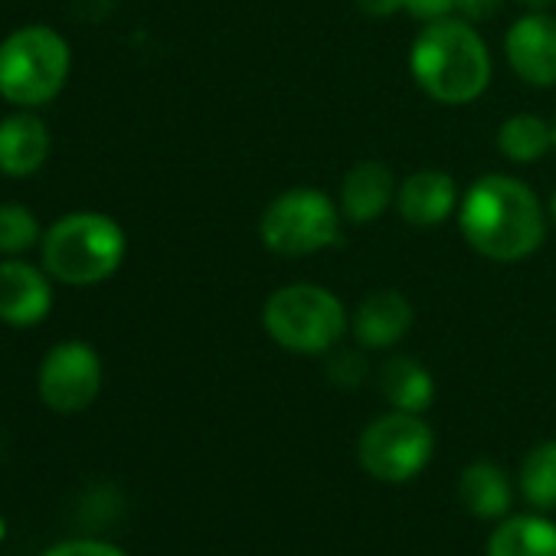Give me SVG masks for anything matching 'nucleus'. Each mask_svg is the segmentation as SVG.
Segmentation results:
<instances>
[{
  "mask_svg": "<svg viewBox=\"0 0 556 556\" xmlns=\"http://www.w3.org/2000/svg\"><path fill=\"white\" fill-rule=\"evenodd\" d=\"M458 223L468 245L494 262L527 258L546 236L533 190L504 174H488L468 187Z\"/></svg>",
  "mask_w": 556,
  "mask_h": 556,
  "instance_id": "1",
  "label": "nucleus"
},
{
  "mask_svg": "<svg viewBox=\"0 0 556 556\" xmlns=\"http://www.w3.org/2000/svg\"><path fill=\"white\" fill-rule=\"evenodd\" d=\"M416 83L445 105L475 102L491 83V56L484 40L465 24L442 17L422 30L409 56Z\"/></svg>",
  "mask_w": 556,
  "mask_h": 556,
  "instance_id": "2",
  "label": "nucleus"
},
{
  "mask_svg": "<svg viewBox=\"0 0 556 556\" xmlns=\"http://www.w3.org/2000/svg\"><path fill=\"white\" fill-rule=\"evenodd\" d=\"M125 258V229L105 213H70L43 239V265L66 286H96Z\"/></svg>",
  "mask_w": 556,
  "mask_h": 556,
  "instance_id": "3",
  "label": "nucleus"
},
{
  "mask_svg": "<svg viewBox=\"0 0 556 556\" xmlns=\"http://www.w3.org/2000/svg\"><path fill=\"white\" fill-rule=\"evenodd\" d=\"M70 43L50 27H24L0 43V96L11 105H43L70 79Z\"/></svg>",
  "mask_w": 556,
  "mask_h": 556,
  "instance_id": "4",
  "label": "nucleus"
},
{
  "mask_svg": "<svg viewBox=\"0 0 556 556\" xmlns=\"http://www.w3.org/2000/svg\"><path fill=\"white\" fill-rule=\"evenodd\" d=\"M262 325L278 348L295 354H321L341 341L348 315L328 289L286 286L265 302Z\"/></svg>",
  "mask_w": 556,
  "mask_h": 556,
  "instance_id": "5",
  "label": "nucleus"
},
{
  "mask_svg": "<svg viewBox=\"0 0 556 556\" xmlns=\"http://www.w3.org/2000/svg\"><path fill=\"white\" fill-rule=\"evenodd\" d=\"M341 213L338 206L308 187L275 197L258 223L262 242L278 255H312L338 242Z\"/></svg>",
  "mask_w": 556,
  "mask_h": 556,
  "instance_id": "6",
  "label": "nucleus"
},
{
  "mask_svg": "<svg viewBox=\"0 0 556 556\" xmlns=\"http://www.w3.org/2000/svg\"><path fill=\"white\" fill-rule=\"evenodd\" d=\"M361 465L380 481H409L432 458V429L413 413H390L361 435Z\"/></svg>",
  "mask_w": 556,
  "mask_h": 556,
  "instance_id": "7",
  "label": "nucleus"
},
{
  "mask_svg": "<svg viewBox=\"0 0 556 556\" xmlns=\"http://www.w3.org/2000/svg\"><path fill=\"white\" fill-rule=\"evenodd\" d=\"M102 390V361L83 341L56 344L40 367V396L50 409L70 416L96 403Z\"/></svg>",
  "mask_w": 556,
  "mask_h": 556,
  "instance_id": "8",
  "label": "nucleus"
},
{
  "mask_svg": "<svg viewBox=\"0 0 556 556\" xmlns=\"http://www.w3.org/2000/svg\"><path fill=\"white\" fill-rule=\"evenodd\" d=\"M507 63L530 86H556V21L543 11L520 17L507 30Z\"/></svg>",
  "mask_w": 556,
  "mask_h": 556,
  "instance_id": "9",
  "label": "nucleus"
},
{
  "mask_svg": "<svg viewBox=\"0 0 556 556\" xmlns=\"http://www.w3.org/2000/svg\"><path fill=\"white\" fill-rule=\"evenodd\" d=\"M50 308L53 289L37 265L17 258L0 262V321L14 328H34L50 315Z\"/></svg>",
  "mask_w": 556,
  "mask_h": 556,
  "instance_id": "10",
  "label": "nucleus"
},
{
  "mask_svg": "<svg viewBox=\"0 0 556 556\" xmlns=\"http://www.w3.org/2000/svg\"><path fill=\"white\" fill-rule=\"evenodd\" d=\"M50 157V131L37 115L17 112L0 122V174L30 177Z\"/></svg>",
  "mask_w": 556,
  "mask_h": 556,
  "instance_id": "11",
  "label": "nucleus"
},
{
  "mask_svg": "<svg viewBox=\"0 0 556 556\" xmlns=\"http://www.w3.org/2000/svg\"><path fill=\"white\" fill-rule=\"evenodd\" d=\"M393 193H396V184H393L390 167L380 161H364L344 177V187H341L344 216L354 223H370L387 213V206L393 203Z\"/></svg>",
  "mask_w": 556,
  "mask_h": 556,
  "instance_id": "12",
  "label": "nucleus"
},
{
  "mask_svg": "<svg viewBox=\"0 0 556 556\" xmlns=\"http://www.w3.org/2000/svg\"><path fill=\"white\" fill-rule=\"evenodd\" d=\"M455 206V180L442 170H419L400 187V213L413 226H435Z\"/></svg>",
  "mask_w": 556,
  "mask_h": 556,
  "instance_id": "13",
  "label": "nucleus"
},
{
  "mask_svg": "<svg viewBox=\"0 0 556 556\" xmlns=\"http://www.w3.org/2000/svg\"><path fill=\"white\" fill-rule=\"evenodd\" d=\"M413 325V305L400 292H377L370 295L357 318H354V334L364 348H390L396 344Z\"/></svg>",
  "mask_w": 556,
  "mask_h": 556,
  "instance_id": "14",
  "label": "nucleus"
},
{
  "mask_svg": "<svg viewBox=\"0 0 556 556\" xmlns=\"http://www.w3.org/2000/svg\"><path fill=\"white\" fill-rule=\"evenodd\" d=\"M380 390L387 396V403L400 413H413L419 416L422 409H429L432 403V377L422 364H416L413 357H393L387 361L383 374H380Z\"/></svg>",
  "mask_w": 556,
  "mask_h": 556,
  "instance_id": "15",
  "label": "nucleus"
},
{
  "mask_svg": "<svg viewBox=\"0 0 556 556\" xmlns=\"http://www.w3.org/2000/svg\"><path fill=\"white\" fill-rule=\"evenodd\" d=\"M458 497L475 517H501L510 507V484L504 471L491 462H475L462 471Z\"/></svg>",
  "mask_w": 556,
  "mask_h": 556,
  "instance_id": "16",
  "label": "nucleus"
},
{
  "mask_svg": "<svg viewBox=\"0 0 556 556\" xmlns=\"http://www.w3.org/2000/svg\"><path fill=\"white\" fill-rule=\"evenodd\" d=\"M488 556H556V523L543 517H507L494 530Z\"/></svg>",
  "mask_w": 556,
  "mask_h": 556,
  "instance_id": "17",
  "label": "nucleus"
},
{
  "mask_svg": "<svg viewBox=\"0 0 556 556\" xmlns=\"http://www.w3.org/2000/svg\"><path fill=\"white\" fill-rule=\"evenodd\" d=\"M497 148L514 164H533L553 148V128L536 115H514L501 125Z\"/></svg>",
  "mask_w": 556,
  "mask_h": 556,
  "instance_id": "18",
  "label": "nucleus"
},
{
  "mask_svg": "<svg viewBox=\"0 0 556 556\" xmlns=\"http://www.w3.org/2000/svg\"><path fill=\"white\" fill-rule=\"evenodd\" d=\"M520 491L540 510L556 507V442H543L523 458V465H520Z\"/></svg>",
  "mask_w": 556,
  "mask_h": 556,
  "instance_id": "19",
  "label": "nucleus"
},
{
  "mask_svg": "<svg viewBox=\"0 0 556 556\" xmlns=\"http://www.w3.org/2000/svg\"><path fill=\"white\" fill-rule=\"evenodd\" d=\"M37 239H40V223L27 206L21 203L0 206V252L4 255L27 252L30 245H37Z\"/></svg>",
  "mask_w": 556,
  "mask_h": 556,
  "instance_id": "20",
  "label": "nucleus"
},
{
  "mask_svg": "<svg viewBox=\"0 0 556 556\" xmlns=\"http://www.w3.org/2000/svg\"><path fill=\"white\" fill-rule=\"evenodd\" d=\"M47 556H125V553L118 546H109L99 540H70V543L53 546Z\"/></svg>",
  "mask_w": 556,
  "mask_h": 556,
  "instance_id": "21",
  "label": "nucleus"
},
{
  "mask_svg": "<svg viewBox=\"0 0 556 556\" xmlns=\"http://www.w3.org/2000/svg\"><path fill=\"white\" fill-rule=\"evenodd\" d=\"M403 11H409L416 21H442L455 11V0H403Z\"/></svg>",
  "mask_w": 556,
  "mask_h": 556,
  "instance_id": "22",
  "label": "nucleus"
},
{
  "mask_svg": "<svg viewBox=\"0 0 556 556\" xmlns=\"http://www.w3.org/2000/svg\"><path fill=\"white\" fill-rule=\"evenodd\" d=\"M331 377H334V383H341V387H357L361 377H364L361 357H357V354H341V357L331 364Z\"/></svg>",
  "mask_w": 556,
  "mask_h": 556,
  "instance_id": "23",
  "label": "nucleus"
},
{
  "mask_svg": "<svg viewBox=\"0 0 556 556\" xmlns=\"http://www.w3.org/2000/svg\"><path fill=\"white\" fill-rule=\"evenodd\" d=\"M504 0H455V11H462L468 21H488L501 11Z\"/></svg>",
  "mask_w": 556,
  "mask_h": 556,
  "instance_id": "24",
  "label": "nucleus"
},
{
  "mask_svg": "<svg viewBox=\"0 0 556 556\" xmlns=\"http://www.w3.org/2000/svg\"><path fill=\"white\" fill-rule=\"evenodd\" d=\"M357 8L370 17H390L403 8V0H357Z\"/></svg>",
  "mask_w": 556,
  "mask_h": 556,
  "instance_id": "25",
  "label": "nucleus"
},
{
  "mask_svg": "<svg viewBox=\"0 0 556 556\" xmlns=\"http://www.w3.org/2000/svg\"><path fill=\"white\" fill-rule=\"evenodd\" d=\"M520 4L527 8V11H546L553 0H520Z\"/></svg>",
  "mask_w": 556,
  "mask_h": 556,
  "instance_id": "26",
  "label": "nucleus"
},
{
  "mask_svg": "<svg viewBox=\"0 0 556 556\" xmlns=\"http://www.w3.org/2000/svg\"><path fill=\"white\" fill-rule=\"evenodd\" d=\"M553 219H556V193H553Z\"/></svg>",
  "mask_w": 556,
  "mask_h": 556,
  "instance_id": "27",
  "label": "nucleus"
},
{
  "mask_svg": "<svg viewBox=\"0 0 556 556\" xmlns=\"http://www.w3.org/2000/svg\"><path fill=\"white\" fill-rule=\"evenodd\" d=\"M553 144H556V125H553Z\"/></svg>",
  "mask_w": 556,
  "mask_h": 556,
  "instance_id": "28",
  "label": "nucleus"
}]
</instances>
